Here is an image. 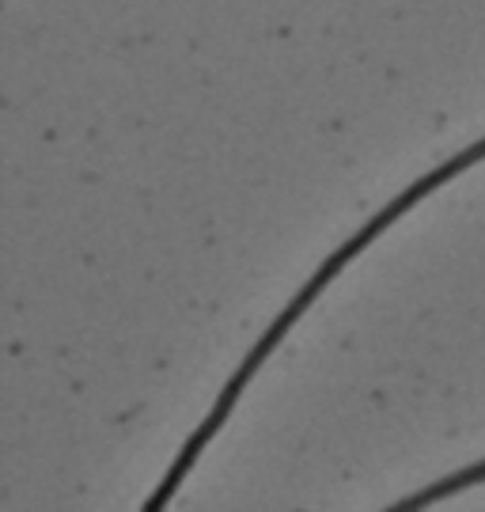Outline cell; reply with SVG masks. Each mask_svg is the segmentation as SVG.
Segmentation results:
<instances>
[{
	"mask_svg": "<svg viewBox=\"0 0 485 512\" xmlns=\"http://www.w3.org/2000/svg\"><path fill=\"white\" fill-rule=\"evenodd\" d=\"M478 478H485V463H478L474 471H463V475H451L444 478L440 486H432V490H425V494H417L410 505H429V501H436V497L451 494V490H463V486H470V482H478Z\"/></svg>",
	"mask_w": 485,
	"mask_h": 512,
	"instance_id": "6da1fadb",
	"label": "cell"
}]
</instances>
